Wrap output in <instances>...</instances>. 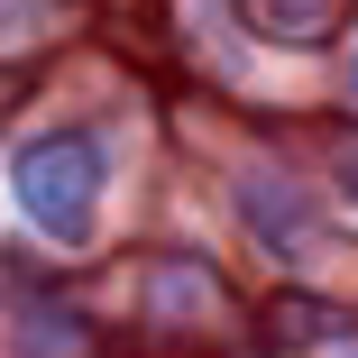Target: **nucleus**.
<instances>
[{
  "label": "nucleus",
  "instance_id": "obj_1",
  "mask_svg": "<svg viewBox=\"0 0 358 358\" xmlns=\"http://www.w3.org/2000/svg\"><path fill=\"white\" fill-rule=\"evenodd\" d=\"M10 184H19V211L46 230V239H92V211H101V138L92 129H55V138H28L19 148V166H10Z\"/></svg>",
  "mask_w": 358,
  "mask_h": 358
}]
</instances>
